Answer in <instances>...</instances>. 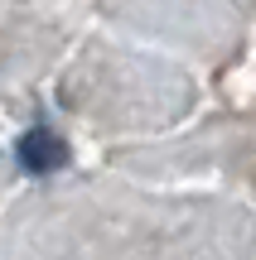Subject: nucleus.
I'll return each instance as SVG.
<instances>
[{
    "mask_svg": "<svg viewBox=\"0 0 256 260\" xmlns=\"http://www.w3.org/2000/svg\"><path fill=\"white\" fill-rule=\"evenodd\" d=\"M15 159H19L24 174H39V178H44V174H53V169L68 164V145H63L58 130L34 125V130H24V135L15 140Z\"/></svg>",
    "mask_w": 256,
    "mask_h": 260,
    "instance_id": "nucleus-1",
    "label": "nucleus"
}]
</instances>
